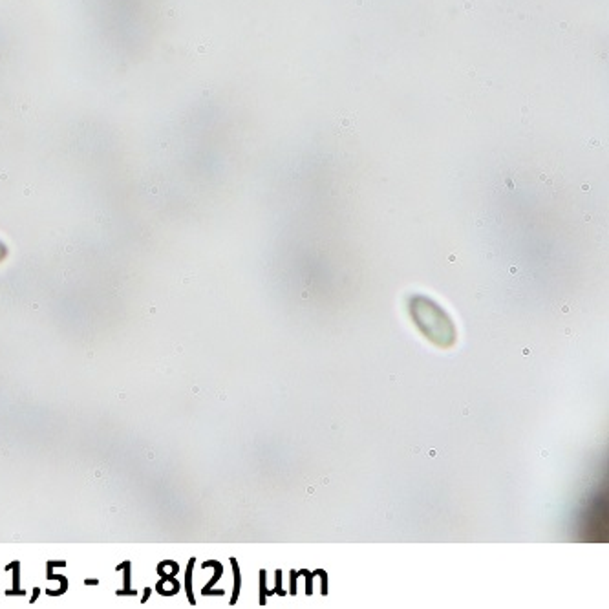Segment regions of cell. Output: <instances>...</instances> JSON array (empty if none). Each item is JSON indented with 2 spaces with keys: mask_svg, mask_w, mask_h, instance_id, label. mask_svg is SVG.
<instances>
[{
  "mask_svg": "<svg viewBox=\"0 0 609 609\" xmlns=\"http://www.w3.org/2000/svg\"><path fill=\"white\" fill-rule=\"evenodd\" d=\"M6 255H7V249H6V245H4L2 241H0V262H2V260H4V258H6Z\"/></svg>",
  "mask_w": 609,
  "mask_h": 609,
  "instance_id": "1",
  "label": "cell"
}]
</instances>
